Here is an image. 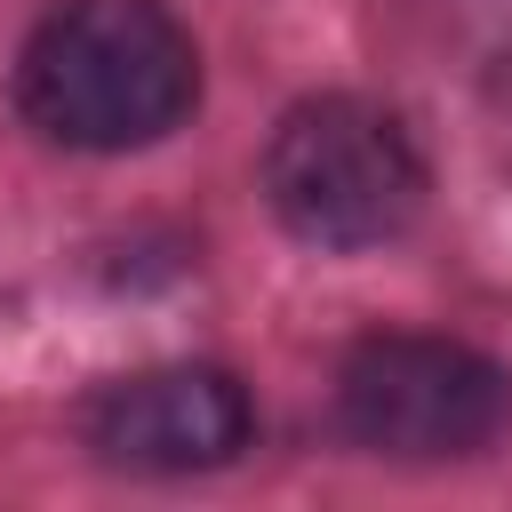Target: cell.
I'll list each match as a JSON object with an SVG mask.
<instances>
[{
    "label": "cell",
    "mask_w": 512,
    "mask_h": 512,
    "mask_svg": "<svg viewBox=\"0 0 512 512\" xmlns=\"http://www.w3.org/2000/svg\"><path fill=\"white\" fill-rule=\"evenodd\" d=\"M200 96V48L160 0H64L16 56V104L72 152H136Z\"/></svg>",
    "instance_id": "obj_1"
},
{
    "label": "cell",
    "mask_w": 512,
    "mask_h": 512,
    "mask_svg": "<svg viewBox=\"0 0 512 512\" xmlns=\"http://www.w3.org/2000/svg\"><path fill=\"white\" fill-rule=\"evenodd\" d=\"M264 200L312 248H376L416 224L424 152L400 112L368 96H312L264 144Z\"/></svg>",
    "instance_id": "obj_2"
},
{
    "label": "cell",
    "mask_w": 512,
    "mask_h": 512,
    "mask_svg": "<svg viewBox=\"0 0 512 512\" xmlns=\"http://www.w3.org/2000/svg\"><path fill=\"white\" fill-rule=\"evenodd\" d=\"M336 416L376 456H480L512 424V368L456 336H360L336 368Z\"/></svg>",
    "instance_id": "obj_3"
},
{
    "label": "cell",
    "mask_w": 512,
    "mask_h": 512,
    "mask_svg": "<svg viewBox=\"0 0 512 512\" xmlns=\"http://www.w3.org/2000/svg\"><path fill=\"white\" fill-rule=\"evenodd\" d=\"M80 440L112 472H216L256 440V408H248L240 376L176 360V368L112 376L80 408Z\"/></svg>",
    "instance_id": "obj_4"
}]
</instances>
